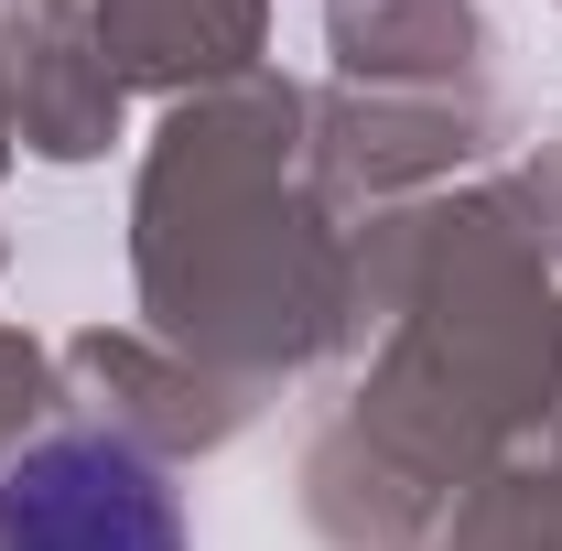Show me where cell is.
<instances>
[{"label": "cell", "mask_w": 562, "mask_h": 551, "mask_svg": "<svg viewBox=\"0 0 562 551\" xmlns=\"http://www.w3.org/2000/svg\"><path fill=\"white\" fill-rule=\"evenodd\" d=\"M0 551H184V508L131 443L66 432L0 476Z\"/></svg>", "instance_id": "obj_1"}]
</instances>
